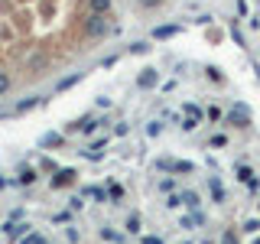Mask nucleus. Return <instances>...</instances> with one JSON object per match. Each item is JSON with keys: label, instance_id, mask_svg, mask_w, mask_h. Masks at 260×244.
Returning a JSON list of instances; mask_svg holds the SVG:
<instances>
[{"label": "nucleus", "instance_id": "1", "mask_svg": "<svg viewBox=\"0 0 260 244\" xmlns=\"http://www.w3.org/2000/svg\"><path fill=\"white\" fill-rule=\"evenodd\" d=\"M88 160L16 173L7 244H260V173L247 163L224 176L179 153L111 166L91 146Z\"/></svg>", "mask_w": 260, "mask_h": 244}]
</instances>
